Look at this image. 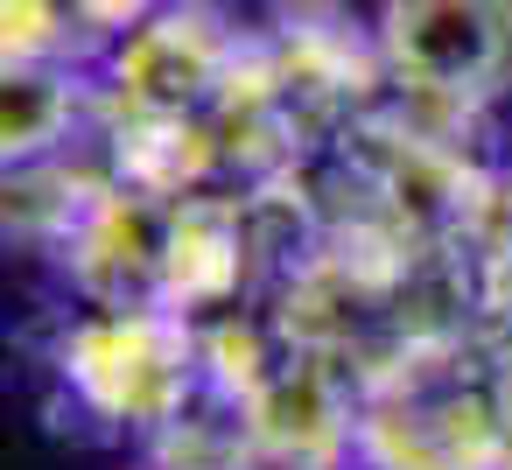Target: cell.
<instances>
[{
	"mask_svg": "<svg viewBox=\"0 0 512 470\" xmlns=\"http://www.w3.org/2000/svg\"><path fill=\"white\" fill-rule=\"evenodd\" d=\"M386 50L421 92H498L512 78V0H386Z\"/></svg>",
	"mask_w": 512,
	"mask_h": 470,
	"instance_id": "1",
	"label": "cell"
},
{
	"mask_svg": "<svg viewBox=\"0 0 512 470\" xmlns=\"http://www.w3.org/2000/svg\"><path fill=\"white\" fill-rule=\"evenodd\" d=\"M148 15V0H8V50H50L71 29H127Z\"/></svg>",
	"mask_w": 512,
	"mask_h": 470,
	"instance_id": "2",
	"label": "cell"
}]
</instances>
